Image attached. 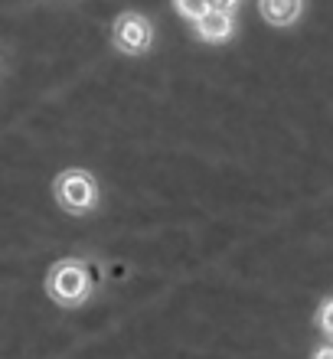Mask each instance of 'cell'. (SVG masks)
Masks as SVG:
<instances>
[{
	"label": "cell",
	"instance_id": "5b68a950",
	"mask_svg": "<svg viewBox=\"0 0 333 359\" xmlns=\"http://www.w3.org/2000/svg\"><path fill=\"white\" fill-rule=\"evenodd\" d=\"M297 13H301V0H261V17L275 27L294 23Z\"/></svg>",
	"mask_w": 333,
	"mask_h": 359
},
{
	"label": "cell",
	"instance_id": "8992f818",
	"mask_svg": "<svg viewBox=\"0 0 333 359\" xmlns=\"http://www.w3.org/2000/svg\"><path fill=\"white\" fill-rule=\"evenodd\" d=\"M177 7H180L183 17L200 20L203 13H210V10H212V0H177Z\"/></svg>",
	"mask_w": 333,
	"mask_h": 359
},
{
	"label": "cell",
	"instance_id": "ba28073f",
	"mask_svg": "<svg viewBox=\"0 0 333 359\" xmlns=\"http://www.w3.org/2000/svg\"><path fill=\"white\" fill-rule=\"evenodd\" d=\"M320 323H324V330H330V304H324V311H320Z\"/></svg>",
	"mask_w": 333,
	"mask_h": 359
},
{
	"label": "cell",
	"instance_id": "277c9868",
	"mask_svg": "<svg viewBox=\"0 0 333 359\" xmlns=\"http://www.w3.org/2000/svg\"><path fill=\"white\" fill-rule=\"evenodd\" d=\"M196 29H200L203 39L219 43V39H229V33H232V17H229L226 10H210V13H203L196 20Z\"/></svg>",
	"mask_w": 333,
	"mask_h": 359
},
{
	"label": "cell",
	"instance_id": "6da1fadb",
	"mask_svg": "<svg viewBox=\"0 0 333 359\" xmlns=\"http://www.w3.org/2000/svg\"><path fill=\"white\" fill-rule=\"evenodd\" d=\"M49 291L62 304H79L88 294V274L79 262H62L49 274Z\"/></svg>",
	"mask_w": 333,
	"mask_h": 359
},
{
	"label": "cell",
	"instance_id": "9c48e42d",
	"mask_svg": "<svg viewBox=\"0 0 333 359\" xmlns=\"http://www.w3.org/2000/svg\"><path fill=\"white\" fill-rule=\"evenodd\" d=\"M314 359H333V350H330V346H324V350L317 353V356H314Z\"/></svg>",
	"mask_w": 333,
	"mask_h": 359
},
{
	"label": "cell",
	"instance_id": "52a82bcc",
	"mask_svg": "<svg viewBox=\"0 0 333 359\" xmlns=\"http://www.w3.org/2000/svg\"><path fill=\"white\" fill-rule=\"evenodd\" d=\"M236 4H238V0H212V10H226V13H229Z\"/></svg>",
	"mask_w": 333,
	"mask_h": 359
},
{
	"label": "cell",
	"instance_id": "7a4b0ae2",
	"mask_svg": "<svg viewBox=\"0 0 333 359\" xmlns=\"http://www.w3.org/2000/svg\"><path fill=\"white\" fill-rule=\"evenodd\" d=\"M56 196L62 203V209H69V212H86V209L95 206V183H92L88 173L69 170L59 177Z\"/></svg>",
	"mask_w": 333,
	"mask_h": 359
},
{
	"label": "cell",
	"instance_id": "3957f363",
	"mask_svg": "<svg viewBox=\"0 0 333 359\" xmlns=\"http://www.w3.org/2000/svg\"><path fill=\"white\" fill-rule=\"evenodd\" d=\"M114 43L124 53H144V49L151 46V27H147V20L137 17V13L118 17V23H114Z\"/></svg>",
	"mask_w": 333,
	"mask_h": 359
}]
</instances>
